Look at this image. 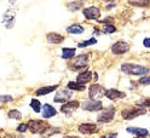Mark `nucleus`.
<instances>
[{"label": "nucleus", "mask_w": 150, "mask_h": 138, "mask_svg": "<svg viewBox=\"0 0 150 138\" xmlns=\"http://www.w3.org/2000/svg\"><path fill=\"white\" fill-rule=\"evenodd\" d=\"M121 71L129 75L144 76L149 73V68L144 66H139V64H133V63H124L121 66Z\"/></svg>", "instance_id": "nucleus-1"}, {"label": "nucleus", "mask_w": 150, "mask_h": 138, "mask_svg": "<svg viewBox=\"0 0 150 138\" xmlns=\"http://www.w3.org/2000/svg\"><path fill=\"white\" fill-rule=\"evenodd\" d=\"M28 124V130H29L32 133H35V134H44L46 131L50 128V125L46 122V121H42V120H29L27 122Z\"/></svg>", "instance_id": "nucleus-2"}, {"label": "nucleus", "mask_w": 150, "mask_h": 138, "mask_svg": "<svg viewBox=\"0 0 150 138\" xmlns=\"http://www.w3.org/2000/svg\"><path fill=\"white\" fill-rule=\"evenodd\" d=\"M105 93H107V90L98 84H93L88 88V97L90 99H93V100H99L100 98L105 96Z\"/></svg>", "instance_id": "nucleus-3"}, {"label": "nucleus", "mask_w": 150, "mask_h": 138, "mask_svg": "<svg viewBox=\"0 0 150 138\" xmlns=\"http://www.w3.org/2000/svg\"><path fill=\"white\" fill-rule=\"evenodd\" d=\"M115 113H116V110L114 107H109L104 110H102V112L98 114L97 116V121L99 124H108L110 121H112V119H114L115 116Z\"/></svg>", "instance_id": "nucleus-4"}, {"label": "nucleus", "mask_w": 150, "mask_h": 138, "mask_svg": "<svg viewBox=\"0 0 150 138\" xmlns=\"http://www.w3.org/2000/svg\"><path fill=\"white\" fill-rule=\"evenodd\" d=\"M146 113L145 108L142 107H137V108H131V109H125L122 112V117L125 120H132V119L139 116V115H144Z\"/></svg>", "instance_id": "nucleus-5"}, {"label": "nucleus", "mask_w": 150, "mask_h": 138, "mask_svg": "<svg viewBox=\"0 0 150 138\" xmlns=\"http://www.w3.org/2000/svg\"><path fill=\"white\" fill-rule=\"evenodd\" d=\"M88 64V56L87 54H79L76 56L73 62H71V68L74 70H82L83 68H86Z\"/></svg>", "instance_id": "nucleus-6"}, {"label": "nucleus", "mask_w": 150, "mask_h": 138, "mask_svg": "<svg viewBox=\"0 0 150 138\" xmlns=\"http://www.w3.org/2000/svg\"><path fill=\"white\" fill-rule=\"evenodd\" d=\"M71 97H73V91L69 88H63V90L57 91L53 100L56 103H67V102H69V99Z\"/></svg>", "instance_id": "nucleus-7"}, {"label": "nucleus", "mask_w": 150, "mask_h": 138, "mask_svg": "<svg viewBox=\"0 0 150 138\" xmlns=\"http://www.w3.org/2000/svg\"><path fill=\"white\" fill-rule=\"evenodd\" d=\"M81 108L86 112H98V110H102L103 108V103L100 100H93V99H90V100H86L81 104Z\"/></svg>", "instance_id": "nucleus-8"}, {"label": "nucleus", "mask_w": 150, "mask_h": 138, "mask_svg": "<svg viewBox=\"0 0 150 138\" xmlns=\"http://www.w3.org/2000/svg\"><path fill=\"white\" fill-rule=\"evenodd\" d=\"M129 51V44L126 41H116L111 45V52L114 54H125Z\"/></svg>", "instance_id": "nucleus-9"}, {"label": "nucleus", "mask_w": 150, "mask_h": 138, "mask_svg": "<svg viewBox=\"0 0 150 138\" xmlns=\"http://www.w3.org/2000/svg\"><path fill=\"white\" fill-rule=\"evenodd\" d=\"M78 130H79V132L82 133V134H93V133H97V132H98V126H97L96 124L85 122V124L79 125Z\"/></svg>", "instance_id": "nucleus-10"}, {"label": "nucleus", "mask_w": 150, "mask_h": 138, "mask_svg": "<svg viewBox=\"0 0 150 138\" xmlns=\"http://www.w3.org/2000/svg\"><path fill=\"white\" fill-rule=\"evenodd\" d=\"M82 13L86 20H98L100 16V10L96 6H90V7L83 8Z\"/></svg>", "instance_id": "nucleus-11"}, {"label": "nucleus", "mask_w": 150, "mask_h": 138, "mask_svg": "<svg viewBox=\"0 0 150 138\" xmlns=\"http://www.w3.org/2000/svg\"><path fill=\"white\" fill-rule=\"evenodd\" d=\"M80 107V102L79 100H69V102L62 104L61 107V112L64 114H70L73 112H75L78 108Z\"/></svg>", "instance_id": "nucleus-12"}, {"label": "nucleus", "mask_w": 150, "mask_h": 138, "mask_svg": "<svg viewBox=\"0 0 150 138\" xmlns=\"http://www.w3.org/2000/svg\"><path fill=\"white\" fill-rule=\"evenodd\" d=\"M126 131L128 133H132L134 138H144L149 134V131L146 128H140V127H127Z\"/></svg>", "instance_id": "nucleus-13"}, {"label": "nucleus", "mask_w": 150, "mask_h": 138, "mask_svg": "<svg viewBox=\"0 0 150 138\" xmlns=\"http://www.w3.org/2000/svg\"><path fill=\"white\" fill-rule=\"evenodd\" d=\"M126 95L125 92H121L116 88H110V90H107V93H105V97L110 100H116L119 98H124Z\"/></svg>", "instance_id": "nucleus-14"}, {"label": "nucleus", "mask_w": 150, "mask_h": 138, "mask_svg": "<svg viewBox=\"0 0 150 138\" xmlns=\"http://www.w3.org/2000/svg\"><path fill=\"white\" fill-rule=\"evenodd\" d=\"M46 40H47V42H50V44H61L64 40V36L53 32V33H49L46 35Z\"/></svg>", "instance_id": "nucleus-15"}, {"label": "nucleus", "mask_w": 150, "mask_h": 138, "mask_svg": "<svg viewBox=\"0 0 150 138\" xmlns=\"http://www.w3.org/2000/svg\"><path fill=\"white\" fill-rule=\"evenodd\" d=\"M91 78H92V71L91 70H85V71L80 73V74L78 75L76 81L80 82V84H82V85H86L87 82L91 81Z\"/></svg>", "instance_id": "nucleus-16"}, {"label": "nucleus", "mask_w": 150, "mask_h": 138, "mask_svg": "<svg viewBox=\"0 0 150 138\" xmlns=\"http://www.w3.org/2000/svg\"><path fill=\"white\" fill-rule=\"evenodd\" d=\"M56 114H57V112H56V109L51 104H44V107H42V117L44 119H50V117L54 116Z\"/></svg>", "instance_id": "nucleus-17"}, {"label": "nucleus", "mask_w": 150, "mask_h": 138, "mask_svg": "<svg viewBox=\"0 0 150 138\" xmlns=\"http://www.w3.org/2000/svg\"><path fill=\"white\" fill-rule=\"evenodd\" d=\"M15 16H16V13L12 12L11 10H8L5 13V16H4V24H5L6 28H11V27L13 25V23H15Z\"/></svg>", "instance_id": "nucleus-18"}, {"label": "nucleus", "mask_w": 150, "mask_h": 138, "mask_svg": "<svg viewBox=\"0 0 150 138\" xmlns=\"http://www.w3.org/2000/svg\"><path fill=\"white\" fill-rule=\"evenodd\" d=\"M58 88V85H51V86H45V87H40L35 91L36 96H44V95H49L51 92H53L54 90Z\"/></svg>", "instance_id": "nucleus-19"}, {"label": "nucleus", "mask_w": 150, "mask_h": 138, "mask_svg": "<svg viewBox=\"0 0 150 138\" xmlns=\"http://www.w3.org/2000/svg\"><path fill=\"white\" fill-rule=\"evenodd\" d=\"M83 30H85V29H83V27H82L81 24H79V23H74V24L69 25L68 28H67V32H68L69 34H75V35L82 34Z\"/></svg>", "instance_id": "nucleus-20"}, {"label": "nucleus", "mask_w": 150, "mask_h": 138, "mask_svg": "<svg viewBox=\"0 0 150 138\" xmlns=\"http://www.w3.org/2000/svg\"><path fill=\"white\" fill-rule=\"evenodd\" d=\"M75 49H71V47H63L62 49V58L63 59H70L74 57V54H75Z\"/></svg>", "instance_id": "nucleus-21"}, {"label": "nucleus", "mask_w": 150, "mask_h": 138, "mask_svg": "<svg viewBox=\"0 0 150 138\" xmlns=\"http://www.w3.org/2000/svg\"><path fill=\"white\" fill-rule=\"evenodd\" d=\"M67 87H68L69 90H71V91H79V92H81V91L85 90V85L80 84V82H78V81H69L68 85H67Z\"/></svg>", "instance_id": "nucleus-22"}, {"label": "nucleus", "mask_w": 150, "mask_h": 138, "mask_svg": "<svg viewBox=\"0 0 150 138\" xmlns=\"http://www.w3.org/2000/svg\"><path fill=\"white\" fill-rule=\"evenodd\" d=\"M7 116L12 119V120H21L22 119V114L20 110H17V109H10L8 110V113H7Z\"/></svg>", "instance_id": "nucleus-23"}, {"label": "nucleus", "mask_w": 150, "mask_h": 138, "mask_svg": "<svg viewBox=\"0 0 150 138\" xmlns=\"http://www.w3.org/2000/svg\"><path fill=\"white\" fill-rule=\"evenodd\" d=\"M129 5L133 6H140V7H146L150 4V0H128Z\"/></svg>", "instance_id": "nucleus-24"}, {"label": "nucleus", "mask_w": 150, "mask_h": 138, "mask_svg": "<svg viewBox=\"0 0 150 138\" xmlns=\"http://www.w3.org/2000/svg\"><path fill=\"white\" fill-rule=\"evenodd\" d=\"M81 7H82V4L79 3V1H71V3L67 4V8H68L69 11H73V12L79 11Z\"/></svg>", "instance_id": "nucleus-25"}, {"label": "nucleus", "mask_w": 150, "mask_h": 138, "mask_svg": "<svg viewBox=\"0 0 150 138\" xmlns=\"http://www.w3.org/2000/svg\"><path fill=\"white\" fill-rule=\"evenodd\" d=\"M95 44H97V39H96V38H91V39H88V40H85V41L79 42V44H78V47L83 49V47H87V46L95 45Z\"/></svg>", "instance_id": "nucleus-26"}, {"label": "nucleus", "mask_w": 150, "mask_h": 138, "mask_svg": "<svg viewBox=\"0 0 150 138\" xmlns=\"http://www.w3.org/2000/svg\"><path fill=\"white\" fill-rule=\"evenodd\" d=\"M30 108L34 110L35 113H40V110H41V103L36 98H33L30 100Z\"/></svg>", "instance_id": "nucleus-27"}, {"label": "nucleus", "mask_w": 150, "mask_h": 138, "mask_svg": "<svg viewBox=\"0 0 150 138\" xmlns=\"http://www.w3.org/2000/svg\"><path fill=\"white\" fill-rule=\"evenodd\" d=\"M115 32H116V28L114 24H104V27H103V33L105 34H111Z\"/></svg>", "instance_id": "nucleus-28"}, {"label": "nucleus", "mask_w": 150, "mask_h": 138, "mask_svg": "<svg viewBox=\"0 0 150 138\" xmlns=\"http://www.w3.org/2000/svg\"><path fill=\"white\" fill-rule=\"evenodd\" d=\"M137 105H138V107H142V108L150 107V98H146V99H139L138 102H137Z\"/></svg>", "instance_id": "nucleus-29"}, {"label": "nucleus", "mask_w": 150, "mask_h": 138, "mask_svg": "<svg viewBox=\"0 0 150 138\" xmlns=\"http://www.w3.org/2000/svg\"><path fill=\"white\" fill-rule=\"evenodd\" d=\"M16 131H17V132H20V133H23V132L28 131V124H20V125L17 126Z\"/></svg>", "instance_id": "nucleus-30"}, {"label": "nucleus", "mask_w": 150, "mask_h": 138, "mask_svg": "<svg viewBox=\"0 0 150 138\" xmlns=\"http://www.w3.org/2000/svg\"><path fill=\"white\" fill-rule=\"evenodd\" d=\"M12 100V96H0V103H11Z\"/></svg>", "instance_id": "nucleus-31"}, {"label": "nucleus", "mask_w": 150, "mask_h": 138, "mask_svg": "<svg viewBox=\"0 0 150 138\" xmlns=\"http://www.w3.org/2000/svg\"><path fill=\"white\" fill-rule=\"evenodd\" d=\"M138 82L140 85H150V76H142Z\"/></svg>", "instance_id": "nucleus-32"}, {"label": "nucleus", "mask_w": 150, "mask_h": 138, "mask_svg": "<svg viewBox=\"0 0 150 138\" xmlns=\"http://www.w3.org/2000/svg\"><path fill=\"white\" fill-rule=\"evenodd\" d=\"M99 138H117V133H109V134H104Z\"/></svg>", "instance_id": "nucleus-33"}, {"label": "nucleus", "mask_w": 150, "mask_h": 138, "mask_svg": "<svg viewBox=\"0 0 150 138\" xmlns=\"http://www.w3.org/2000/svg\"><path fill=\"white\" fill-rule=\"evenodd\" d=\"M143 45H144V47L150 49V38H145V39L143 40Z\"/></svg>", "instance_id": "nucleus-34"}, {"label": "nucleus", "mask_w": 150, "mask_h": 138, "mask_svg": "<svg viewBox=\"0 0 150 138\" xmlns=\"http://www.w3.org/2000/svg\"><path fill=\"white\" fill-rule=\"evenodd\" d=\"M63 138H80V137H76V136H67V137H63Z\"/></svg>", "instance_id": "nucleus-35"}, {"label": "nucleus", "mask_w": 150, "mask_h": 138, "mask_svg": "<svg viewBox=\"0 0 150 138\" xmlns=\"http://www.w3.org/2000/svg\"><path fill=\"white\" fill-rule=\"evenodd\" d=\"M103 1H105V3H111V1H114V0H103Z\"/></svg>", "instance_id": "nucleus-36"}, {"label": "nucleus", "mask_w": 150, "mask_h": 138, "mask_svg": "<svg viewBox=\"0 0 150 138\" xmlns=\"http://www.w3.org/2000/svg\"><path fill=\"white\" fill-rule=\"evenodd\" d=\"M8 3H10V4H13V0H8Z\"/></svg>", "instance_id": "nucleus-37"}, {"label": "nucleus", "mask_w": 150, "mask_h": 138, "mask_svg": "<svg viewBox=\"0 0 150 138\" xmlns=\"http://www.w3.org/2000/svg\"><path fill=\"white\" fill-rule=\"evenodd\" d=\"M4 138H13V137H4Z\"/></svg>", "instance_id": "nucleus-38"}, {"label": "nucleus", "mask_w": 150, "mask_h": 138, "mask_svg": "<svg viewBox=\"0 0 150 138\" xmlns=\"http://www.w3.org/2000/svg\"><path fill=\"white\" fill-rule=\"evenodd\" d=\"M81 1H85V0H81Z\"/></svg>", "instance_id": "nucleus-39"}, {"label": "nucleus", "mask_w": 150, "mask_h": 138, "mask_svg": "<svg viewBox=\"0 0 150 138\" xmlns=\"http://www.w3.org/2000/svg\"><path fill=\"white\" fill-rule=\"evenodd\" d=\"M0 109H1V107H0Z\"/></svg>", "instance_id": "nucleus-40"}]
</instances>
